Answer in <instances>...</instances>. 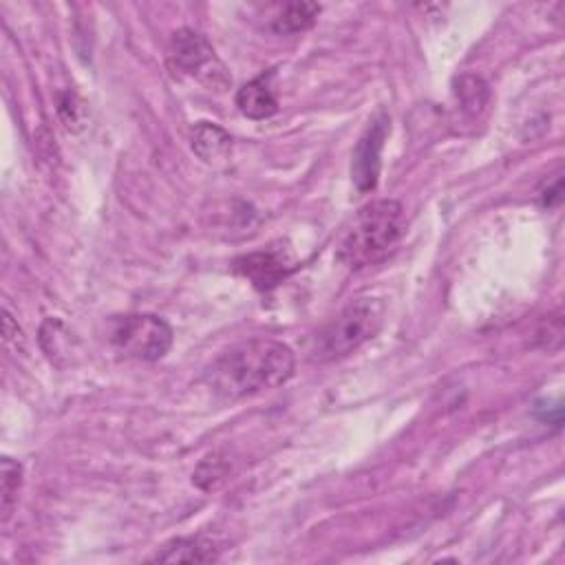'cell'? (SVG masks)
<instances>
[{
  "label": "cell",
  "instance_id": "cell-1",
  "mask_svg": "<svg viewBox=\"0 0 565 565\" xmlns=\"http://www.w3.org/2000/svg\"><path fill=\"white\" fill-rule=\"evenodd\" d=\"M294 351L278 340L254 338L223 351L205 371L207 388L221 399H243L291 380Z\"/></svg>",
  "mask_w": 565,
  "mask_h": 565
},
{
  "label": "cell",
  "instance_id": "cell-2",
  "mask_svg": "<svg viewBox=\"0 0 565 565\" xmlns=\"http://www.w3.org/2000/svg\"><path fill=\"white\" fill-rule=\"evenodd\" d=\"M406 230V212L395 199H377L358 210L347 227L338 260L349 269H364L386 260L399 245Z\"/></svg>",
  "mask_w": 565,
  "mask_h": 565
},
{
  "label": "cell",
  "instance_id": "cell-3",
  "mask_svg": "<svg viewBox=\"0 0 565 565\" xmlns=\"http://www.w3.org/2000/svg\"><path fill=\"white\" fill-rule=\"evenodd\" d=\"M384 320V305L377 298L351 300L331 322L316 335L311 358L318 362H331L344 358L371 340Z\"/></svg>",
  "mask_w": 565,
  "mask_h": 565
},
{
  "label": "cell",
  "instance_id": "cell-4",
  "mask_svg": "<svg viewBox=\"0 0 565 565\" xmlns=\"http://www.w3.org/2000/svg\"><path fill=\"white\" fill-rule=\"evenodd\" d=\"M172 327L154 313H130L117 318L110 329V342L126 358L154 362L172 347Z\"/></svg>",
  "mask_w": 565,
  "mask_h": 565
},
{
  "label": "cell",
  "instance_id": "cell-5",
  "mask_svg": "<svg viewBox=\"0 0 565 565\" xmlns=\"http://www.w3.org/2000/svg\"><path fill=\"white\" fill-rule=\"evenodd\" d=\"M168 57L177 71L199 79L210 90H225L230 86V75L223 62L216 57L212 44L199 31H174L170 38Z\"/></svg>",
  "mask_w": 565,
  "mask_h": 565
},
{
  "label": "cell",
  "instance_id": "cell-6",
  "mask_svg": "<svg viewBox=\"0 0 565 565\" xmlns=\"http://www.w3.org/2000/svg\"><path fill=\"white\" fill-rule=\"evenodd\" d=\"M388 132V117L380 113L371 126L364 130L360 137L355 152H353V163H351V179L360 192H369L377 183L380 174V154L382 146Z\"/></svg>",
  "mask_w": 565,
  "mask_h": 565
},
{
  "label": "cell",
  "instance_id": "cell-7",
  "mask_svg": "<svg viewBox=\"0 0 565 565\" xmlns=\"http://www.w3.org/2000/svg\"><path fill=\"white\" fill-rule=\"evenodd\" d=\"M294 267V260L278 249L252 252L234 260V269L260 291L280 285L291 274Z\"/></svg>",
  "mask_w": 565,
  "mask_h": 565
},
{
  "label": "cell",
  "instance_id": "cell-8",
  "mask_svg": "<svg viewBox=\"0 0 565 565\" xmlns=\"http://www.w3.org/2000/svg\"><path fill=\"white\" fill-rule=\"evenodd\" d=\"M190 146L205 163H218L230 157L232 137L212 121H199L190 130Z\"/></svg>",
  "mask_w": 565,
  "mask_h": 565
},
{
  "label": "cell",
  "instance_id": "cell-9",
  "mask_svg": "<svg viewBox=\"0 0 565 565\" xmlns=\"http://www.w3.org/2000/svg\"><path fill=\"white\" fill-rule=\"evenodd\" d=\"M236 106L249 119H267L278 110V99L265 77H256L236 90Z\"/></svg>",
  "mask_w": 565,
  "mask_h": 565
},
{
  "label": "cell",
  "instance_id": "cell-10",
  "mask_svg": "<svg viewBox=\"0 0 565 565\" xmlns=\"http://www.w3.org/2000/svg\"><path fill=\"white\" fill-rule=\"evenodd\" d=\"M216 558L218 554L214 545L210 541H203L201 536L174 539L152 556V561L159 563H210Z\"/></svg>",
  "mask_w": 565,
  "mask_h": 565
},
{
  "label": "cell",
  "instance_id": "cell-11",
  "mask_svg": "<svg viewBox=\"0 0 565 565\" xmlns=\"http://www.w3.org/2000/svg\"><path fill=\"white\" fill-rule=\"evenodd\" d=\"M320 13V4L316 2H289L276 18H274V31L282 35L302 33L307 31Z\"/></svg>",
  "mask_w": 565,
  "mask_h": 565
},
{
  "label": "cell",
  "instance_id": "cell-12",
  "mask_svg": "<svg viewBox=\"0 0 565 565\" xmlns=\"http://www.w3.org/2000/svg\"><path fill=\"white\" fill-rule=\"evenodd\" d=\"M455 95H457V102L461 106L463 113L468 115H479L488 99H490V90H488V84L477 77V75H461L455 79Z\"/></svg>",
  "mask_w": 565,
  "mask_h": 565
},
{
  "label": "cell",
  "instance_id": "cell-13",
  "mask_svg": "<svg viewBox=\"0 0 565 565\" xmlns=\"http://www.w3.org/2000/svg\"><path fill=\"white\" fill-rule=\"evenodd\" d=\"M232 472V461L227 455L223 452H210L201 459V463L196 466L192 481L201 488V490H214L218 488Z\"/></svg>",
  "mask_w": 565,
  "mask_h": 565
},
{
  "label": "cell",
  "instance_id": "cell-14",
  "mask_svg": "<svg viewBox=\"0 0 565 565\" xmlns=\"http://www.w3.org/2000/svg\"><path fill=\"white\" fill-rule=\"evenodd\" d=\"M22 486V466L11 457H2L0 461V512L2 523L9 521L13 505L18 501V490Z\"/></svg>",
  "mask_w": 565,
  "mask_h": 565
}]
</instances>
